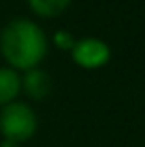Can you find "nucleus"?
<instances>
[{
	"mask_svg": "<svg viewBox=\"0 0 145 147\" xmlns=\"http://www.w3.org/2000/svg\"><path fill=\"white\" fill-rule=\"evenodd\" d=\"M72 60L84 69H97L108 63L110 60V47L102 39L97 37H84L75 43L71 49Z\"/></svg>",
	"mask_w": 145,
	"mask_h": 147,
	"instance_id": "7ed1b4c3",
	"label": "nucleus"
},
{
	"mask_svg": "<svg viewBox=\"0 0 145 147\" xmlns=\"http://www.w3.org/2000/svg\"><path fill=\"white\" fill-rule=\"evenodd\" d=\"M47 36L30 19H13L0 32V52L11 69H36L47 56Z\"/></svg>",
	"mask_w": 145,
	"mask_h": 147,
	"instance_id": "f257e3e1",
	"label": "nucleus"
},
{
	"mask_svg": "<svg viewBox=\"0 0 145 147\" xmlns=\"http://www.w3.org/2000/svg\"><path fill=\"white\" fill-rule=\"evenodd\" d=\"M69 4H71V0H28V6L32 7V11L41 15V17L60 15Z\"/></svg>",
	"mask_w": 145,
	"mask_h": 147,
	"instance_id": "423d86ee",
	"label": "nucleus"
},
{
	"mask_svg": "<svg viewBox=\"0 0 145 147\" xmlns=\"http://www.w3.org/2000/svg\"><path fill=\"white\" fill-rule=\"evenodd\" d=\"M37 129L36 112L24 102H9L0 110V132L4 138L17 144L26 142L34 136Z\"/></svg>",
	"mask_w": 145,
	"mask_h": 147,
	"instance_id": "f03ea898",
	"label": "nucleus"
},
{
	"mask_svg": "<svg viewBox=\"0 0 145 147\" xmlns=\"http://www.w3.org/2000/svg\"><path fill=\"white\" fill-rule=\"evenodd\" d=\"M76 39L72 37L71 32H67V30H58V32L54 34V45L58 49L62 50H71L72 47H75Z\"/></svg>",
	"mask_w": 145,
	"mask_h": 147,
	"instance_id": "0eeeda50",
	"label": "nucleus"
},
{
	"mask_svg": "<svg viewBox=\"0 0 145 147\" xmlns=\"http://www.w3.org/2000/svg\"><path fill=\"white\" fill-rule=\"evenodd\" d=\"M0 147H19L17 142H13V140H7V138H4L2 142H0Z\"/></svg>",
	"mask_w": 145,
	"mask_h": 147,
	"instance_id": "6e6552de",
	"label": "nucleus"
},
{
	"mask_svg": "<svg viewBox=\"0 0 145 147\" xmlns=\"http://www.w3.org/2000/svg\"><path fill=\"white\" fill-rule=\"evenodd\" d=\"M21 88L24 90V93L28 97L39 100V99H45L50 93L52 82H50V76H48L47 71L36 67V69L26 71V75L21 78Z\"/></svg>",
	"mask_w": 145,
	"mask_h": 147,
	"instance_id": "20e7f679",
	"label": "nucleus"
},
{
	"mask_svg": "<svg viewBox=\"0 0 145 147\" xmlns=\"http://www.w3.org/2000/svg\"><path fill=\"white\" fill-rule=\"evenodd\" d=\"M21 93V76L11 67H0V106L13 102Z\"/></svg>",
	"mask_w": 145,
	"mask_h": 147,
	"instance_id": "39448f33",
	"label": "nucleus"
}]
</instances>
